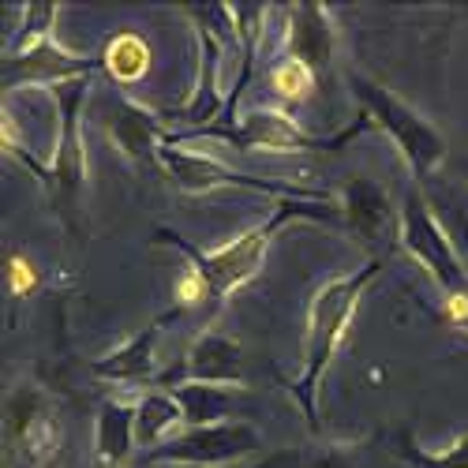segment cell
<instances>
[{
	"instance_id": "cell-23",
	"label": "cell",
	"mask_w": 468,
	"mask_h": 468,
	"mask_svg": "<svg viewBox=\"0 0 468 468\" xmlns=\"http://www.w3.org/2000/svg\"><path fill=\"white\" fill-rule=\"evenodd\" d=\"M57 0H37V5H23V23L16 30V42L5 49V57H19L34 46H42L46 37H53V23H57Z\"/></svg>"
},
{
	"instance_id": "cell-24",
	"label": "cell",
	"mask_w": 468,
	"mask_h": 468,
	"mask_svg": "<svg viewBox=\"0 0 468 468\" xmlns=\"http://www.w3.org/2000/svg\"><path fill=\"white\" fill-rule=\"evenodd\" d=\"M274 87H278L282 98L300 101V98L311 94V87H315V75H311L307 68H300V64H292V60H285L282 68H274Z\"/></svg>"
},
{
	"instance_id": "cell-16",
	"label": "cell",
	"mask_w": 468,
	"mask_h": 468,
	"mask_svg": "<svg viewBox=\"0 0 468 468\" xmlns=\"http://www.w3.org/2000/svg\"><path fill=\"white\" fill-rule=\"evenodd\" d=\"M184 307H169L165 315L150 319L143 330H135L128 341H121L105 353L101 360H94V375L105 378V382H121V386H139V382H162V371H158V356H154V348H158V337L169 323L180 319Z\"/></svg>"
},
{
	"instance_id": "cell-27",
	"label": "cell",
	"mask_w": 468,
	"mask_h": 468,
	"mask_svg": "<svg viewBox=\"0 0 468 468\" xmlns=\"http://www.w3.org/2000/svg\"><path fill=\"white\" fill-rule=\"evenodd\" d=\"M461 180H464V187H468V158L461 162Z\"/></svg>"
},
{
	"instance_id": "cell-6",
	"label": "cell",
	"mask_w": 468,
	"mask_h": 468,
	"mask_svg": "<svg viewBox=\"0 0 468 468\" xmlns=\"http://www.w3.org/2000/svg\"><path fill=\"white\" fill-rule=\"evenodd\" d=\"M64 450V416L42 382L19 378L5 398V457L12 468H49Z\"/></svg>"
},
{
	"instance_id": "cell-2",
	"label": "cell",
	"mask_w": 468,
	"mask_h": 468,
	"mask_svg": "<svg viewBox=\"0 0 468 468\" xmlns=\"http://www.w3.org/2000/svg\"><path fill=\"white\" fill-rule=\"evenodd\" d=\"M386 255L367 259L364 266H356L353 274H341L334 282H326L315 300L307 307V334H303V360H300V375L285 382L289 398L296 401V409L303 412L311 431H323V412H319V389L326 378V367L334 364L337 348L353 326V315L360 307V296L375 285V278L382 274Z\"/></svg>"
},
{
	"instance_id": "cell-9",
	"label": "cell",
	"mask_w": 468,
	"mask_h": 468,
	"mask_svg": "<svg viewBox=\"0 0 468 468\" xmlns=\"http://www.w3.org/2000/svg\"><path fill=\"white\" fill-rule=\"evenodd\" d=\"M262 450V431L248 420H225L210 427H184L180 435L146 453V464H199V468H237L244 457Z\"/></svg>"
},
{
	"instance_id": "cell-3",
	"label": "cell",
	"mask_w": 468,
	"mask_h": 468,
	"mask_svg": "<svg viewBox=\"0 0 468 468\" xmlns=\"http://www.w3.org/2000/svg\"><path fill=\"white\" fill-rule=\"evenodd\" d=\"M348 90H353L360 112H367V121L398 146L401 162L412 176L416 187H427L435 180V173L446 165L450 158V143L446 135L427 121V116L409 105L398 90L382 87L378 80H367V75H348Z\"/></svg>"
},
{
	"instance_id": "cell-18",
	"label": "cell",
	"mask_w": 468,
	"mask_h": 468,
	"mask_svg": "<svg viewBox=\"0 0 468 468\" xmlns=\"http://www.w3.org/2000/svg\"><path fill=\"white\" fill-rule=\"evenodd\" d=\"M135 450H139L135 405L105 398L101 409H98V427H94V464H101V468H132Z\"/></svg>"
},
{
	"instance_id": "cell-12",
	"label": "cell",
	"mask_w": 468,
	"mask_h": 468,
	"mask_svg": "<svg viewBox=\"0 0 468 468\" xmlns=\"http://www.w3.org/2000/svg\"><path fill=\"white\" fill-rule=\"evenodd\" d=\"M101 71V57H80L57 46V37H46L42 46H34L19 57H5V98L23 90V87H60L71 80H94Z\"/></svg>"
},
{
	"instance_id": "cell-4",
	"label": "cell",
	"mask_w": 468,
	"mask_h": 468,
	"mask_svg": "<svg viewBox=\"0 0 468 468\" xmlns=\"http://www.w3.org/2000/svg\"><path fill=\"white\" fill-rule=\"evenodd\" d=\"M94 80H71L49 90L57 109V143L46 162V195L57 210L68 237H83V191H87V143H83V112Z\"/></svg>"
},
{
	"instance_id": "cell-25",
	"label": "cell",
	"mask_w": 468,
	"mask_h": 468,
	"mask_svg": "<svg viewBox=\"0 0 468 468\" xmlns=\"http://www.w3.org/2000/svg\"><path fill=\"white\" fill-rule=\"evenodd\" d=\"M450 303V323L468 337V300H446Z\"/></svg>"
},
{
	"instance_id": "cell-20",
	"label": "cell",
	"mask_w": 468,
	"mask_h": 468,
	"mask_svg": "<svg viewBox=\"0 0 468 468\" xmlns=\"http://www.w3.org/2000/svg\"><path fill=\"white\" fill-rule=\"evenodd\" d=\"M173 398L180 401L184 423L187 427H210V423H225L232 420V409H237V394L229 386H214V382H180L169 386Z\"/></svg>"
},
{
	"instance_id": "cell-22",
	"label": "cell",
	"mask_w": 468,
	"mask_h": 468,
	"mask_svg": "<svg viewBox=\"0 0 468 468\" xmlns=\"http://www.w3.org/2000/svg\"><path fill=\"white\" fill-rule=\"evenodd\" d=\"M394 435H398L401 461L409 468H468V435L446 450H423L412 435V427H394Z\"/></svg>"
},
{
	"instance_id": "cell-28",
	"label": "cell",
	"mask_w": 468,
	"mask_h": 468,
	"mask_svg": "<svg viewBox=\"0 0 468 468\" xmlns=\"http://www.w3.org/2000/svg\"><path fill=\"white\" fill-rule=\"evenodd\" d=\"M90 468H101V464H90Z\"/></svg>"
},
{
	"instance_id": "cell-10",
	"label": "cell",
	"mask_w": 468,
	"mask_h": 468,
	"mask_svg": "<svg viewBox=\"0 0 468 468\" xmlns=\"http://www.w3.org/2000/svg\"><path fill=\"white\" fill-rule=\"evenodd\" d=\"M255 468H409L398 450L394 427H375L364 439H348V442H303L289 446L262 457Z\"/></svg>"
},
{
	"instance_id": "cell-13",
	"label": "cell",
	"mask_w": 468,
	"mask_h": 468,
	"mask_svg": "<svg viewBox=\"0 0 468 468\" xmlns=\"http://www.w3.org/2000/svg\"><path fill=\"white\" fill-rule=\"evenodd\" d=\"M180 382H214V386H248L244 345L229 334H199L173 371H162V386Z\"/></svg>"
},
{
	"instance_id": "cell-14",
	"label": "cell",
	"mask_w": 468,
	"mask_h": 468,
	"mask_svg": "<svg viewBox=\"0 0 468 468\" xmlns=\"http://www.w3.org/2000/svg\"><path fill=\"white\" fill-rule=\"evenodd\" d=\"M101 124H105V135L116 143V150H121L124 158H132L143 169H158V154H162L169 132H165V121L154 109L116 94L101 112Z\"/></svg>"
},
{
	"instance_id": "cell-1",
	"label": "cell",
	"mask_w": 468,
	"mask_h": 468,
	"mask_svg": "<svg viewBox=\"0 0 468 468\" xmlns=\"http://www.w3.org/2000/svg\"><path fill=\"white\" fill-rule=\"evenodd\" d=\"M292 221L341 225V214H337L334 203L282 199V203L274 207V214H270L262 225L240 232L237 240L221 244L218 251H207V248H199V244H191L184 232H176V229H169V225L154 229V237H150V240L158 244V248H173V251H180V255L187 259V266H191L195 285L203 289V300L221 307L237 289H244V285H251V282L259 278V270H262V262H266L270 244H274V237H278L285 225H292Z\"/></svg>"
},
{
	"instance_id": "cell-7",
	"label": "cell",
	"mask_w": 468,
	"mask_h": 468,
	"mask_svg": "<svg viewBox=\"0 0 468 468\" xmlns=\"http://www.w3.org/2000/svg\"><path fill=\"white\" fill-rule=\"evenodd\" d=\"M364 124H371L367 112H360L356 121L341 132L319 135V132L300 128L289 112L262 105V109H248L237 124H214V128L195 132V135H214V139H225L240 150H266V154H337L364 132ZM187 139H169V143H187Z\"/></svg>"
},
{
	"instance_id": "cell-5",
	"label": "cell",
	"mask_w": 468,
	"mask_h": 468,
	"mask_svg": "<svg viewBox=\"0 0 468 468\" xmlns=\"http://www.w3.org/2000/svg\"><path fill=\"white\" fill-rule=\"evenodd\" d=\"M398 248L431 278L446 300H468V266L461 248L439 221V210L431 207V195L423 187H409L401 203V225H398Z\"/></svg>"
},
{
	"instance_id": "cell-8",
	"label": "cell",
	"mask_w": 468,
	"mask_h": 468,
	"mask_svg": "<svg viewBox=\"0 0 468 468\" xmlns=\"http://www.w3.org/2000/svg\"><path fill=\"white\" fill-rule=\"evenodd\" d=\"M158 169L184 195H207V191H218V187H240V191L274 195V199L282 195V199H303V203H334V195L323 191V187H292L285 180L251 176V173H240V169L225 165L221 158H214V154H207V150L169 143V139H165V146L158 154Z\"/></svg>"
},
{
	"instance_id": "cell-21",
	"label": "cell",
	"mask_w": 468,
	"mask_h": 468,
	"mask_svg": "<svg viewBox=\"0 0 468 468\" xmlns=\"http://www.w3.org/2000/svg\"><path fill=\"white\" fill-rule=\"evenodd\" d=\"M101 71L112 75V80L121 83V87L139 83L143 75L150 71V46L143 42L139 34H132V30L112 34L109 46H105V53H101Z\"/></svg>"
},
{
	"instance_id": "cell-17",
	"label": "cell",
	"mask_w": 468,
	"mask_h": 468,
	"mask_svg": "<svg viewBox=\"0 0 468 468\" xmlns=\"http://www.w3.org/2000/svg\"><path fill=\"white\" fill-rule=\"evenodd\" d=\"M221 42L214 34L199 30V83H195V94L187 101L184 112H176V132H169V139H187L195 132H207L214 124L225 121V105L229 98L218 90V64H221Z\"/></svg>"
},
{
	"instance_id": "cell-15",
	"label": "cell",
	"mask_w": 468,
	"mask_h": 468,
	"mask_svg": "<svg viewBox=\"0 0 468 468\" xmlns=\"http://www.w3.org/2000/svg\"><path fill=\"white\" fill-rule=\"evenodd\" d=\"M337 49V34L334 23L326 16V5L319 0H300V5H289V23H285V60L307 68L315 80L330 71Z\"/></svg>"
},
{
	"instance_id": "cell-19",
	"label": "cell",
	"mask_w": 468,
	"mask_h": 468,
	"mask_svg": "<svg viewBox=\"0 0 468 468\" xmlns=\"http://www.w3.org/2000/svg\"><path fill=\"white\" fill-rule=\"evenodd\" d=\"M184 423V412H180V401L173 398V389H150L135 401V439H139V450H158L162 442H169L173 435H180L176 427Z\"/></svg>"
},
{
	"instance_id": "cell-26",
	"label": "cell",
	"mask_w": 468,
	"mask_h": 468,
	"mask_svg": "<svg viewBox=\"0 0 468 468\" xmlns=\"http://www.w3.org/2000/svg\"><path fill=\"white\" fill-rule=\"evenodd\" d=\"M146 468H199V464H146Z\"/></svg>"
},
{
	"instance_id": "cell-11",
	"label": "cell",
	"mask_w": 468,
	"mask_h": 468,
	"mask_svg": "<svg viewBox=\"0 0 468 468\" xmlns=\"http://www.w3.org/2000/svg\"><path fill=\"white\" fill-rule=\"evenodd\" d=\"M334 207L341 214V225L348 232H356L364 244H378V248L398 244L401 214L394 210L389 191L375 176H367V173L341 176L334 187Z\"/></svg>"
}]
</instances>
